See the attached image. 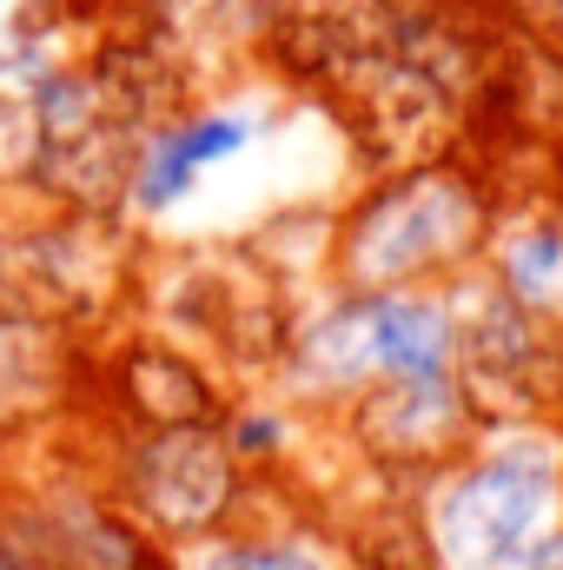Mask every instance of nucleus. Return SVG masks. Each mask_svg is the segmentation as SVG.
I'll return each instance as SVG.
<instances>
[{
  "label": "nucleus",
  "instance_id": "obj_1",
  "mask_svg": "<svg viewBox=\"0 0 563 570\" xmlns=\"http://www.w3.org/2000/svg\"><path fill=\"white\" fill-rule=\"evenodd\" d=\"M484 239V193L451 159H431L412 173H392L378 193H365L338 233L345 279L358 292H412L431 273H451Z\"/></svg>",
  "mask_w": 563,
  "mask_h": 570
},
{
  "label": "nucleus",
  "instance_id": "obj_2",
  "mask_svg": "<svg viewBox=\"0 0 563 570\" xmlns=\"http://www.w3.org/2000/svg\"><path fill=\"white\" fill-rule=\"evenodd\" d=\"M563 524L557 458L531 438L484 451L451 471L424 504V538L437 570H524V558Z\"/></svg>",
  "mask_w": 563,
  "mask_h": 570
},
{
  "label": "nucleus",
  "instance_id": "obj_3",
  "mask_svg": "<svg viewBox=\"0 0 563 570\" xmlns=\"http://www.w3.org/2000/svg\"><path fill=\"white\" fill-rule=\"evenodd\" d=\"M239 491H246V464L233 458L219 425L140 431L127 464H120L127 524H140L152 538H172V544L213 538L233 518Z\"/></svg>",
  "mask_w": 563,
  "mask_h": 570
},
{
  "label": "nucleus",
  "instance_id": "obj_4",
  "mask_svg": "<svg viewBox=\"0 0 563 570\" xmlns=\"http://www.w3.org/2000/svg\"><path fill=\"white\" fill-rule=\"evenodd\" d=\"M457 325V392L477 419L491 425H537L563 392V365L544 338V318L524 312L497 279H484L464 312H451Z\"/></svg>",
  "mask_w": 563,
  "mask_h": 570
},
{
  "label": "nucleus",
  "instance_id": "obj_5",
  "mask_svg": "<svg viewBox=\"0 0 563 570\" xmlns=\"http://www.w3.org/2000/svg\"><path fill=\"white\" fill-rule=\"evenodd\" d=\"M471 425V405L451 379H378L352 399V438L385 471H424L437 464Z\"/></svg>",
  "mask_w": 563,
  "mask_h": 570
},
{
  "label": "nucleus",
  "instance_id": "obj_6",
  "mask_svg": "<svg viewBox=\"0 0 563 570\" xmlns=\"http://www.w3.org/2000/svg\"><path fill=\"white\" fill-rule=\"evenodd\" d=\"M253 114H239V107H206V114H179L172 127H159L152 140L140 146V166H134V206L140 213H172L192 186H199V173H213V166H226V159H239L246 146H253Z\"/></svg>",
  "mask_w": 563,
  "mask_h": 570
},
{
  "label": "nucleus",
  "instance_id": "obj_7",
  "mask_svg": "<svg viewBox=\"0 0 563 570\" xmlns=\"http://www.w3.org/2000/svg\"><path fill=\"white\" fill-rule=\"evenodd\" d=\"M372 379H451L457 372V325L451 305L431 292H358Z\"/></svg>",
  "mask_w": 563,
  "mask_h": 570
},
{
  "label": "nucleus",
  "instance_id": "obj_8",
  "mask_svg": "<svg viewBox=\"0 0 563 570\" xmlns=\"http://www.w3.org/2000/svg\"><path fill=\"white\" fill-rule=\"evenodd\" d=\"M113 385H120V405L146 431L213 425L219 419V385L206 379L199 358H186L172 345H127L120 365H113Z\"/></svg>",
  "mask_w": 563,
  "mask_h": 570
},
{
  "label": "nucleus",
  "instance_id": "obj_9",
  "mask_svg": "<svg viewBox=\"0 0 563 570\" xmlns=\"http://www.w3.org/2000/svg\"><path fill=\"white\" fill-rule=\"evenodd\" d=\"M67 385V325L33 312H0V431L47 419Z\"/></svg>",
  "mask_w": 563,
  "mask_h": 570
},
{
  "label": "nucleus",
  "instance_id": "obj_10",
  "mask_svg": "<svg viewBox=\"0 0 563 570\" xmlns=\"http://www.w3.org/2000/svg\"><path fill=\"white\" fill-rule=\"evenodd\" d=\"M491 279L504 285L524 312H557L563 305V219H524L497 239V273Z\"/></svg>",
  "mask_w": 563,
  "mask_h": 570
},
{
  "label": "nucleus",
  "instance_id": "obj_11",
  "mask_svg": "<svg viewBox=\"0 0 563 570\" xmlns=\"http://www.w3.org/2000/svg\"><path fill=\"white\" fill-rule=\"evenodd\" d=\"M179 570H332L325 551L298 544V538H192L179 544Z\"/></svg>",
  "mask_w": 563,
  "mask_h": 570
},
{
  "label": "nucleus",
  "instance_id": "obj_12",
  "mask_svg": "<svg viewBox=\"0 0 563 570\" xmlns=\"http://www.w3.org/2000/svg\"><path fill=\"white\" fill-rule=\"evenodd\" d=\"M33 159H40L33 73L7 53V60H0V179H33Z\"/></svg>",
  "mask_w": 563,
  "mask_h": 570
},
{
  "label": "nucleus",
  "instance_id": "obj_13",
  "mask_svg": "<svg viewBox=\"0 0 563 570\" xmlns=\"http://www.w3.org/2000/svg\"><path fill=\"white\" fill-rule=\"evenodd\" d=\"M179 13H199L213 27H246V33H266L279 0H179Z\"/></svg>",
  "mask_w": 563,
  "mask_h": 570
},
{
  "label": "nucleus",
  "instance_id": "obj_14",
  "mask_svg": "<svg viewBox=\"0 0 563 570\" xmlns=\"http://www.w3.org/2000/svg\"><path fill=\"white\" fill-rule=\"evenodd\" d=\"M511 13H517V27L537 40V53H551L563 60V0H504Z\"/></svg>",
  "mask_w": 563,
  "mask_h": 570
},
{
  "label": "nucleus",
  "instance_id": "obj_15",
  "mask_svg": "<svg viewBox=\"0 0 563 570\" xmlns=\"http://www.w3.org/2000/svg\"><path fill=\"white\" fill-rule=\"evenodd\" d=\"M13 239H20V233H7V226H0V312L13 305Z\"/></svg>",
  "mask_w": 563,
  "mask_h": 570
},
{
  "label": "nucleus",
  "instance_id": "obj_16",
  "mask_svg": "<svg viewBox=\"0 0 563 570\" xmlns=\"http://www.w3.org/2000/svg\"><path fill=\"white\" fill-rule=\"evenodd\" d=\"M0 570H33V558L20 551V538H13V531H0Z\"/></svg>",
  "mask_w": 563,
  "mask_h": 570
},
{
  "label": "nucleus",
  "instance_id": "obj_17",
  "mask_svg": "<svg viewBox=\"0 0 563 570\" xmlns=\"http://www.w3.org/2000/svg\"><path fill=\"white\" fill-rule=\"evenodd\" d=\"M20 13V0H0V33H7V20Z\"/></svg>",
  "mask_w": 563,
  "mask_h": 570
}]
</instances>
